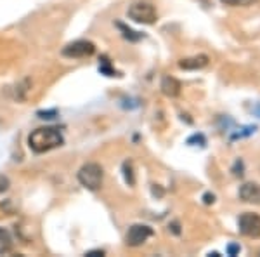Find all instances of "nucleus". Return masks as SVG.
<instances>
[{
	"label": "nucleus",
	"mask_w": 260,
	"mask_h": 257,
	"mask_svg": "<svg viewBox=\"0 0 260 257\" xmlns=\"http://www.w3.org/2000/svg\"><path fill=\"white\" fill-rule=\"evenodd\" d=\"M62 142L64 139L57 127H40L28 136V146L35 153H47L54 148H59Z\"/></svg>",
	"instance_id": "obj_1"
},
{
	"label": "nucleus",
	"mask_w": 260,
	"mask_h": 257,
	"mask_svg": "<svg viewBox=\"0 0 260 257\" xmlns=\"http://www.w3.org/2000/svg\"><path fill=\"white\" fill-rule=\"evenodd\" d=\"M78 181L83 188L90 189V191H98L103 184V178H104V172H103V167L99 163H85L77 174Z\"/></svg>",
	"instance_id": "obj_2"
},
{
	"label": "nucleus",
	"mask_w": 260,
	"mask_h": 257,
	"mask_svg": "<svg viewBox=\"0 0 260 257\" xmlns=\"http://www.w3.org/2000/svg\"><path fill=\"white\" fill-rule=\"evenodd\" d=\"M128 18L136 23H142V24H153L156 21L158 14L156 9H154L153 4L149 2H136L128 7Z\"/></svg>",
	"instance_id": "obj_3"
},
{
	"label": "nucleus",
	"mask_w": 260,
	"mask_h": 257,
	"mask_svg": "<svg viewBox=\"0 0 260 257\" xmlns=\"http://www.w3.org/2000/svg\"><path fill=\"white\" fill-rule=\"evenodd\" d=\"M238 230L243 237L260 238V216L255 212H245L238 219Z\"/></svg>",
	"instance_id": "obj_4"
},
{
	"label": "nucleus",
	"mask_w": 260,
	"mask_h": 257,
	"mask_svg": "<svg viewBox=\"0 0 260 257\" xmlns=\"http://www.w3.org/2000/svg\"><path fill=\"white\" fill-rule=\"evenodd\" d=\"M95 52V45L89 40H75L62 49V56L66 58H89Z\"/></svg>",
	"instance_id": "obj_5"
},
{
	"label": "nucleus",
	"mask_w": 260,
	"mask_h": 257,
	"mask_svg": "<svg viewBox=\"0 0 260 257\" xmlns=\"http://www.w3.org/2000/svg\"><path fill=\"white\" fill-rule=\"evenodd\" d=\"M149 237H153V230L146 224H134L128 227L127 233V245L128 247H139L146 242Z\"/></svg>",
	"instance_id": "obj_6"
},
{
	"label": "nucleus",
	"mask_w": 260,
	"mask_h": 257,
	"mask_svg": "<svg viewBox=\"0 0 260 257\" xmlns=\"http://www.w3.org/2000/svg\"><path fill=\"white\" fill-rule=\"evenodd\" d=\"M240 198L246 204L260 205V184L257 183H245L240 188Z\"/></svg>",
	"instance_id": "obj_7"
},
{
	"label": "nucleus",
	"mask_w": 260,
	"mask_h": 257,
	"mask_svg": "<svg viewBox=\"0 0 260 257\" xmlns=\"http://www.w3.org/2000/svg\"><path fill=\"white\" fill-rule=\"evenodd\" d=\"M207 65H208V56H205V54H200V56L194 58H186V60L179 61V66L182 70H201Z\"/></svg>",
	"instance_id": "obj_8"
},
{
	"label": "nucleus",
	"mask_w": 260,
	"mask_h": 257,
	"mask_svg": "<svg viewBox=\"0 0 260 257\" xmlns=\"http://www.w3.org/2000/svg\"><path fill=\"white\" fill-rule=\"evenodd\" d=\"M161 91H163V94L169 96V98H177L180 94L179 80L174 77H165L161 80Z\"/></svg>",
	"instance_id": "obj_9"
},
{
	"label": "nucleus",
	"mask_w": 260,
	"mask_h": 257,
	"mask_svg": "<svg viewBox=\"0 0 260 257\" xmlns=\"http://www.w3.org/2000/svg\"><path fill=\"white\" fill-rule=\"evenodd\" d=\"M116 26H118L120 30L123 32V37H125V39H128L130 42H137V40H141L142 37H144L142 33H137V32H134V30H130V28H127L125 24H121V23H118Z\"/></svg>",
	"instance_id": "obj_10"
},
{
	"label": "nucleus",
	"mask_w": 260,
	"mask_h": 257,
	"mask_svg": "<svg viewBox=\"0 0 260 257\" xmlns=\"http://www.w3.org/2000/svg\"><path fill=\"white\" fill-rule=\"evenodd\" d=\"M11 245H12V240L9 237V233L0 227V250H2V252L7 250V248H11Z\"/></svg>",
	"instance_id": "obj_11"
},
{
	"label": "nucleus",
	"mask_w": 260,
	"mask_h": 257,
	"mask_svg": "<svg viewBox=\"0 0 260 257\" xmlns=\"http://www.w3.org/2000/svg\"><path fill=\"white\" fill-rule=\"evenodd\" d=\"M220 2L225 4V6H231V7H246V6L255 4L257 0H220Z\"/></svg>",
	"instance_id": "obj_12"
},
{
	"label": "nucleus",
	"mask_w": 260,
	"mask_h": 257,
	"mask_svg": "<svg viewBox=\"0 0 260 257\" xmlns=\"http://www.w3.org/2000/svg\"><path fill=\"white\" fill-rule=\"evenodd\" d=\"M7 189H9V179L6 176H0V193L7 191Z\"/></svg>",
	"instance_id": "obj_13"
},
{
	"label": "nucleus",
	"mask_w": 260,
	"mask_h": 257,
	"mask_svg": "<svg viewBox=\"0 0 260 257\" xmlns=\"http://www.w3.org/2000/svg\"><path fill=\"white\" fill-rule=\"evenodd\" d=\"M54 115H57L56 109H52V111H40L39 113L40 119H54Z\"/></svg>",
	"instance_id": "obj_14"
},
{
	"label": "nucleus",
	"mask_w": 260,
	"mask_h": 257,
	"mask_svg": "<svg viewBox=\"0 0 260 257\" xmlns=\"http://www.w3.org/2000/svg\"><path fill=\"white\" fill-rule=\"evenodd\" d=\"M241 250V247L240 245H229V248H228V252L231 255H234V254H238V252Z\"/></svg>",
	"instance_id": "obj_15"
},
{
	"label": "nucleus",
	"mask_w": 260,
	"mask_h": 257,
	"mask_svg": "<svg viewBox=\"0 0 260 257\" xmlns=\"http://www.w3.org/2000/svg\"><path fill=\"white\" fill-rule=\"evenodd\" d=\"M85 255H89V257H98V255H104V252H103V250H90V252H87Z\"/></svg>",
	"instance_id": "obj_16"
},
{
	"label": "nucleus",
	"mask_w": 260,
	"mask_h": 257,
	"mask_svg": "<svg viewBox=\"0 0 260 257\" xmlns=\"http://www.w3.org/2000/svg\"><path fill=\"white\" fill-rule=\"evenodd\" d=\"M213 195H205V204H213Z\"/></svg>",
	"instance_id": "obj_17"
},
{
	"label": "nucleus",
	"mask_w": 260,
	"mask_h": 257,
	"mask_svg": "<svg viewBox=\"0 0 260 257\" xmlns=\"http://www.w3.org/2000/svg\"><path fill=\"white\" fill-rule=\"evenodd\" d=\"M172 230H174V233H179V226L177 224H172Z\"/></svg>",
	"instance_id": "obj_18"
}]
</instances>
